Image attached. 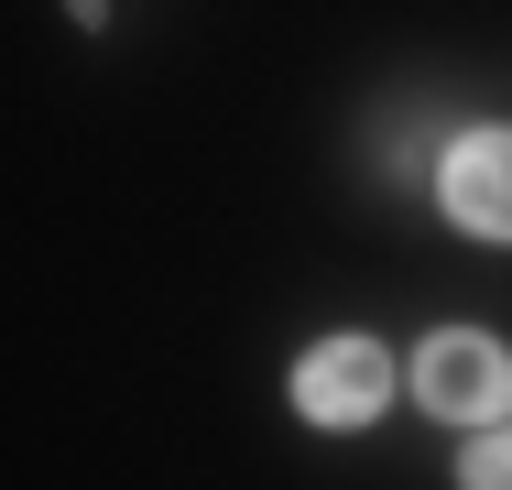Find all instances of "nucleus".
<instances>
[{
	"label": "nucleus",
	"mask_w": 512,
	"mask_h": 490,
	"mask_svg": "<svg viewBox=\"0 0 512 490\" xmlns=\"http://www.w3.org/2000/svg\"><path fill=\"white\" fill-rule=\"evenodd\" d=\"M414 403L447 414V425H491V414L512 403L502 338H480V327H436V338L414 349Z\"/></svg>",
	"instance_id": "nucleus-1"
},
{
	"label": "nucleus",
	"mask_w": 512,
	"mask_h": 490,
	"mask_svg": "<svg viewBox=\"0 0 512 490\" xmlns=\"http://www.w3.org/2000/svg\"><path fill=\"white\" fill-rule=\"evenodd\" d=\"M458 490H512V425H480L469 458H458Z\"/></svg>",
	"instance_id": "nucleus-4"
},
{
	"label": "nucleus",
	"mask_w": 512,
	"mask_h": 490,
	"mask_svg": "<svg viewBox=\"0 0 512 490\" xmlns=\"http://www.w3.org/2000/svg\"><path fill=\"white\" fill-rule=\"evenodd\" d=\"M436 196H447V218L469 240H512V131H458Z\"/></svg>",
	"instance_id": "nucleus-3"
},
{
	"label": "nucleus",
	"mask_w": 512,
	"mask_h": 490,
	"mask_svg": "<svg viewBox=\"0 0 512 490\" xmlns=\"http://www.w3.org/2000/svg\"><path fill=\"white\" fill-rule=\"evenodd\" d=\"M382 403H393V349H371V338L306 349V371H295V414L306 425H371Z\"/></svg>",
	"instance_id": "nucleus-2"
}]
</instances>
